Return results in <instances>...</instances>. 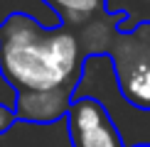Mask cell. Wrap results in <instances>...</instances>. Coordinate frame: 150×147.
Listing matches in <instances>:
<instances>
[{"label":"cell","instance_id":"1","mask_svg":"<svg viewBox=\"0 0 150 147\" xmlns=\"http://www.w3.org/2000/svg\"><path fill=\"white\" fill-rule=\"evenodd\" d=\"M79 71V42L71 32L45 29L22 12L0 24V74L17 93L74 86Z\"/></svg>","mask_w":150,"mask_h":147},{"label":"cell","instance_id":"2","mask_svg":"<svg viewBox=\"0 0 150 147\" xmlns=\"http://www.w3.org/2000/svg\"><path fill=\"white\" fill-rule=\"evenodd\" d=\"M118 91L138 110H150V22H140L111 49Z\"/></svg>","mask_w":150,"mask_h":147},{"label":"cell","instance_id":"3","mask_svg":"<svg viewBox=\"0 0 150 147\" xmlns=\"http://www.w3.org/2000/svg\"><path fill=\"white\" fill-rule=\"evenodd\" d=\"M67 123L74 147H123L108 110L96 98H74L67 113Z\"/></svg>","mask_w":150,"mask_h":147},{"label":"cell","instance_id":"4","mask_svg":"<svg viewBox=\"0 0 150 147\" xmlns=\"http://www.w3.org/2000/svg\"><path fill=\"white\" fill-rule=\"evenodd\" d=\"M74 86L52 91H20L15 96V115L25 123H54L69 113Z\"/></svg>","mask_w":150,"mask_h":147},{"label":"cell","instance_id":"5","mask_svg":"<svg viewBox=\"0 0 150 147\" xmlns=\"http://www.w3.org/2000/svg\"><path fill=\"white\" fill-rule=\"evenodd\" d=\"M45 3L52 5V10H57L64 22H81L96 12L101 0H45Z\"/></svg>","mask_w":150,"mask_h":147},{"label":"cell","instance_id":"6","mask_svg":"<svg viewBox=\"0 0 150 147\" xmlns=\"http://www.w3.org/2000/svg\"><path fill=\"white\" fill-rule=\"evenodd\" d=\"M15 120H17L15 108H10V106H5V103H0V135L8 132L10 127L15 125Z\"/></svg>","mask_w":150,"mask_h":147},{"label":"cell","instance_id":"7","mask_svg":"<svg viewBox=\"0 0 150 147\" xmlns=\"http://www.w3.org/2000/svg\"><path fill=\"white\" fill-rule=\"evenodd\" d=\"M135 147H150V145H135Z\"/></svg>","mask_w":150,"mask_h":147}]
</instances>
